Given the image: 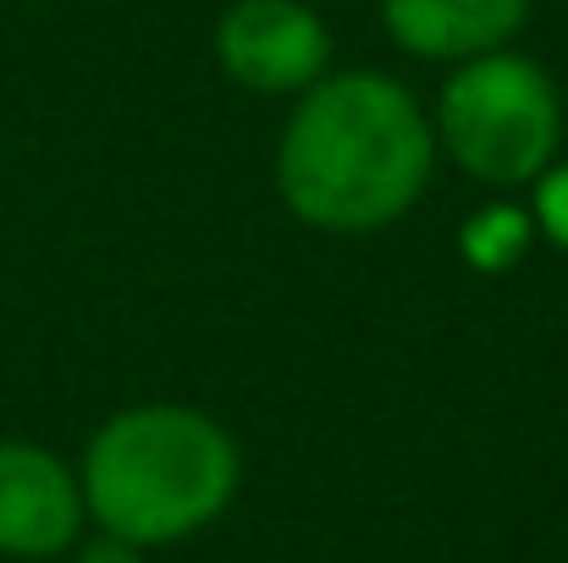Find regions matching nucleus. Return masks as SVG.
<instances>
[{"label":"nucleus","mask_w":568,"mask_h":563,"mask_svg":"<svg viewBox=\"0 0 568 563\" xmlns=\"http://www.w3.org/2000/svg\"><path fill=\"white\" fill-rule=\"evenodd\" d=\"M436 133L386 72H337L304 89L276 150V188L315 232H381L430 183Z\"/></svg>","instance_id":"1"},{"label":"nucleus","mask_w":568,"mask_h":563,"mask_svg":"<svg viewBox=\"0 0 568 563\" xmlns=\"http://www.w3.org/2000/svg\"><path fill=\"white\" fill-rule=\"evenodd\" d=\"M243 459L226 425L183 403H139L111 414L83 453V509L105 536L161 547L226 514Z\"/></svg>","instance_id":"2"},{"label":"nucleus","mask_w":568,"mask_h":563,"mask_svg":"<svg viewBox=\"0 0 568 563\" xmlns=\"http://www.w3.org/2000/svg\"><path fill=\"white\" fill-rule=\"evenodd\" d=\"M436 139L486 188L536 183L564 139V100L541 61L491 50L464 61L436 100Z\"/></svg>","instance_id":"3"},{"label":"nucleus","mask_w":568,"mask_h":563,"mask_svg":"<svg viewBox=\"0 0 568 563\" xmlns=\"http://www.w3.org/2000/svg\"><path fill=\"white\" fill-rule=\"evenodd\" d=\"M215 56L254 94H298L326 78L332 33L304 0H237L215 22Z\"/></svg>","instance_id":"4"},{"label":"nucleus","mask_w":568,"mask_h":563,"mask_svg":"<svg viewBox=\"0 0 568 563\" xmlns=\"http://www.w3.org/2000/svg\"><path fill=\"white\" fill-rule=\"evenodd\" d=\"M78 475L39 442H0V553L55 559L83 531Z\"/></svg>","instance_id":"5"},{"label":"nucleus","mask_w":568,"mask_h":563,"mask_svg":"<svg viewBox=\"0 0 568 563\" xmlns=\"http://www.w3.org/2000/svg\"><path fill=\"white\" fill-rule=\"evenodd\" d=\"M381 22L408 56L464 67L503 50L530 22V0H381Z\"/></svg>","instance_id":"6"},{"label":"nucleus","mask_w":568,"mask_h":563,"mask_svg":"<svg viewBox=\"0 0 568 563\" xmlns=\"http://www.w3.org/2000/svg\"><path fill=\"white\" fill-rule=\"evenodd\" d=\"M536 221L558 249H568V167H547L536 178Z\"/></svg>","instance_id":"7"},{"label":"nucleus","mask_w":568,"mask_h":563,"mask_svg":"<svg viewBox=\"0 0 568 563\" xmlns=\"http://www.w3.org/2000/svg\"><path fill=\"white\" fill-rule=\"evenodd\" d=\"M78 563H144V547H133V542L100 531L89 547H78Z\"/></svg>","instance_id":"8"}]
</instances>
